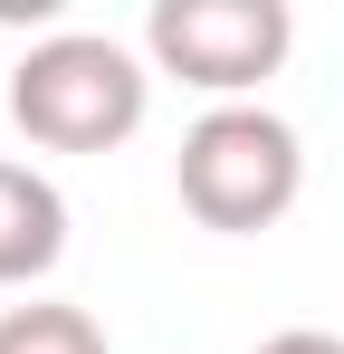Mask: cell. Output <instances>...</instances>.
I'll return each mask as SVG.
<instances>
[{
	"instance_id": "6",
	"label": "cell",
	"mask_w": 344,
	"mask_h": 354,
	"mask_svg": "<svg viewBox=\"0 0 344 354\" xmlns=\"http://www.w3.org/2000/svg\"><path fill=\"white\" fill-rule=\"evenodd\" d=\"M258 354H344V335H325V326H287V335H268Z\"/></svg>"
},
{
	"instance_id": "5",
	"label": "cell",
	"mask_w": 344,
	"mask_h": 354,
	"mask_svg": "<svg viewBox=\"0 0 344 354\" xmlns=\"http://www.w3.org/2000/svg\"><path fill=\"white\" fill-rule=\"evenodd\" d=\"M0 354H106V326L86 306H10L0 316Z\"/></svg>"
},
{
	"instance_id": "4",
	"label": "cell",
	"mask_w": 344,
	"mask_h": 354,
	"mask_svg": "<svg viewBox=\"0 0 344 354\" xmlns=\"http://www.w3.org/2000/svg\"><path fill=\"white\" fill-rule=\"evenodd\" d=\"M67 259V201L48 173L0 163V288H29Z\"/></svg>"
},
{
	"instance_id": "1",
	"label": "cell",
	"mask_w": 344,
	"mask_h": 354,
	"mask_svg": "<svg viewBox=\"0 0 344 354\" xmlns=\"http://www.w3.org/2000/svg\"><path fill=\"white\" fill-rule=\"evenodd\" d=\"M153 106V77L134 48H115L96 29H67V39H39L29 58L10 67V124L48 153H106L124 144Z\"/></svg>"
},
{
	"instance_id": "3",
	"label": "cell",
	"mask_w": 344,
	"mask_h": 354,
	"mask_svg": "<svg viewBox=\"0 0 344 354\" xmlns=\"http://www.w3.org/2000/svg\"><path fill=\"white\" fill-rule=\"evenodd\" d=\"M144 48L163 77L201 96H249L258 77H278L296 48V10L287 0H153Z\"/></svg>"
},
{
	"instance_id": "2",
	"label": "cell",
	"mask_w": 344,
	"mask_h": 354,
	"mask_svg": "<svg viewBox=\"0 0 344 354\" xmlns=\"http://www.w3.org/2000/svg\"><path fill=\"white\" fill-rule=\"evenodd\" d=\"M172 182L201 230H278L306 192V153H296V124L268 106H211L182 134Z\"/></svg>"
}]
</instances>
